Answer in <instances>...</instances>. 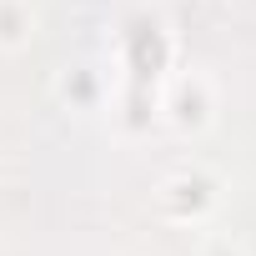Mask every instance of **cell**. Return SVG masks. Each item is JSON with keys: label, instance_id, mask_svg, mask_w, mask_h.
I'll list each match as a JSON object with an SVG mask.
<instances>
[{"label": "cell", "instance_id": "obj_1", "mask_svg": "<svg viewBox=\"0 0 256 256\" xmlns=\"http://www.w3.org/2000/svg\"><path fill=\"white\" fill-rule=\"evenodd\" d=\"M161 120L171 131H181V136H201L216 120V86H211V76L181 70L166 86V96H161Z\"/></svg>", "mask_w": 256, "mask_h": 256}, {"label": "cell", "instance_id": "obj_2", "mask_svg": "<svg viewBox=\"0 0 256 256\" xmlns=\"http://www.w3.org/2000/svg\"><path fill=\"white\" fill-rule=\"evenodd\" d=\"M216 201H221V181H216L211 171H201V166L176 171V176L161 181V211H166L171 221L196 226V221H206V216L216 211Z\"/></svg>", "mask_w": 256, "mask_h": 256}, {"label": "cell", "instance_id": "obj_3", "mask_svg": "<svg viewBox=\"0 0 256 256\" xmlns=\"http://www.w3.org/2000/svg\"><path fill=\"white\" fill-rule=\"evenodd\" d=\"M36 36V6L30 0H0V50H20Z\"/></svg>", "mask_w": 256, "mask_h": 256}, {"label": "cell", "instance_id": "obj_4", "mask_svg": "<svg viewBox=\"0 0 256 256\" xmlns=\"http://www.w3.org/2000/svg\"><path fill=\"white\" fill-rule=\"evenodd\" d=\"M60 96H66L70 110H96V106L106 100V86H100V76H96L90 66H76V70L60 80Z\"/></svg>", "mask_w": 256, "mask_h": 256}, {"label": "cell", "instance_id": "obj_5", "mask_svg": "<svg viewBox=\"0 0 256 256\" xmlns=\"http://www.w3.org/2000/svg\"><path fill=\"white\" fill-rule=\"evenodd\" d=\"M120 126L126 131H141V126H151V120H161V100H151V90L146 86H136V90H126L120 96Z\"/></svg>", "mask_w": 256, "mask_h": 256}, {"label": "cell", "instance_id": "obj_6", "mask_svg": "<svg viewBox=\"0 0 256 256\" xmlns=\"http://www.w3.org/2000/svg\"><path fill=\"white\" fill-rule=\"evenodd\" d=\"M201 256H246V251H241L236 241H206V246H201Z\"/></svg>", "mask_w": 256, "mask_h": 256}]
</instances>
